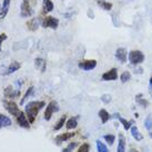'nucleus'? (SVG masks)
Returning a JSON list of instances; mask_svg holds the SVG:
<instances>
[{
	"label": "nucleus",
	"instance_id": "obj_38",
	"mask_svg": "<svg viewBox=\"0 0 152 152\" xmlns=\"http://www.w3.org/2000/svg\"><path fill=\"white\" fill-rule=\"evenodd\" d=\"M151 138H152V133H151Z\"/></svg>",
	"mask_w": 152,
	"mask_h": 152
},
{
	"label": "nucleus",
	"instance_id": "obj_13",
	"mask_svg": "<svg viewBox=\"0 0 152 152\" xmlns=\"http://www.w3.org/2000/svg\"><path fill=\"white\" fill-rule=\"evenodd\" d=\"M75 134H76V133H73V132H67V133H62V134L57 135L55 139L56 143L60 144V143H62V142H66V141L71 139L72 137H75Z\"/></svg>",
	"mask_w": 152,
	"mask_h": 152
},
{
	"label": "nucleus",
	"instance_id": "obj_1",
	"mask_svg": "<svg viewBox=\"0 0 152 152\" xmlns=\"http://www.w3.org/2000/svg\"><path fill=\"white\" fill-rule=\"evenodd\" d=\"M45 104L46 103L43 101H31L26 106V114H27V118L30 123L34 122V119L37 117L39 110L42 109Z\"/></svg>",
	"mask_w": 152,
	"mask_h": 152
},
{
	"label": "nucleus",
	"instance_id": "obj_31",
	"mask_svg": "<svg viewBox=\"0 0 152 152\" xmlns=\"http://www.w3.org/2000/svg\"><path fill=\"white\" fill-rule=\"evenodd\" d=\"M34 87H30L29 89H28V90H27V92H26V94H25V97L22 98V100H21V104H23V103H25V101L26 100H27V99H28V98L30 97V94H31V93L34 92Z\"/></svg>",
	"mask_w": 152,
	"mask_h": 152
},
{
	"label": "nucleus",
	"instance_id": "obj_11",
	"mask_svg": "<svg viewBox=\"0 0 152 152\" xmlns=\"http://www.w3.org/2000/svg\"><path fill=\"white\" fill-rule=\"evenodd\" d=\"M127 57H128L127 49H124V48H119V49H117V51H115V58L121 64H126L127 62Z\"/></svg>",
	"mask_w": 152,
	"mask_h": 152
},
{
	"label": "nucleus",
	"instance_id": "obj_36",
	"mask_svg": "<svg viewBox=\"0 0 152 152\" xmlns=\"http://www.w3.org/2000/svg\"><path fill=\"white\" fill-rule=\"evenodd\" d=\"M129 152H138V151H137L135 149H131V150H130V151H129Z\"/></svg>",
	"mask_w": 152,
	"mask_h": 152
},
{
	"label": "nucleus",
	"instance_id": "obj_3",
	"mask_svg": "<svg viewBox=\"0 0 152 152\" xmlns=\"http://www.w3.org/2000/svg\"><path fill=\"white\" fill-rule=\"evenodd\" d=\"M4 109L7 110L11 115H15L16 118H17L18 115H19V113L21 112V111L19 110V108H18L17 103H15L13 101H10V100H4Z\"/></svg>",
	"mask_w": 152,
	"mask_h": 152
},
{
	"label": "nucleus",
	"instance_id": "obj_23",
	"mask_svg": "<svg viewBox=\"0 0 152 152\" xmlns=\"http://www.w3.org/2000/svg\"><path fill=\"white\" fill-rule=\"evenodd\" d=\"M42 9L43 11H46V12H51L53 10V2L51 0H43Z\"/></svg>",
	"mask_w": 152,
	"mask_h": 152
},
{
	"label": "nucleus",
	"instance_id": "obj_9",
	"mask_svg": "<svg viewBox=\"0 0 152 152\" xmlns=\"http://www.w3.org/2000/svg\"><path fill=\"white\" fill-rule=\"evenodd\" d=\"M20 96V90H15L12 89L11 86H8L4 89V97L9 98V99H16Z\"/></svg>",
	"mask_w": 152,
	"mask_h": 152
},
{
	"label": "nucleus",
	"instance_id": "obj_26",
	"mask_svg": "<svg viewBox=\"0 0 152 152\" xmlns=\"http://www.w3.org/2000/svg\"><path fill=\"white\" fill-rule=\"evenodd\" d=\"M66 120H67V115H62L61 118L58 120V122L56 123V126H55V130L56 131H58L60 130L61 128L64 127V124L66 123Z\"/></svg>",
	"mask_w": 152,
	"mask_h": 152
},
{
	"label": "nucleus",
	"instance_id": "obj_10",
	"mask_svg": "<svg viewBox=\"0 0 152 152\" xmlns=\"http://www.w3.org/2000/svg\"><path fill=\"white\" fill-rule=\"evenodd\" d=\"M17 122L21 128H25V129H29L30 128L29 120H28L27 115H26L23 112H20V113H19V115L17 117Z\"/></svg>",
	"mask_w": 152,
	"mask_h": 152
},
{
	"label": "nucleus",
	"instance_id": "obj_14",
	"mask_svg": "<svg viewBox=\"0 0 152 152\" xmlns=\"http://www.w3.org/2000/svg\"><path fill=\"white\" fill-rule=\"evenodd\" d=\"M11 124H12V121L10 120L9 117L0 113V129L6 128V127H10Z\"/></svg>",
	"mask_w": 152,
	"mask_h": 152
},
{
	"label": "nucleus",
	"instance_id": "obj_34",
	"mask_svg": "<svg viewBox=\"0 0 152 152\" xmlns=\"http://www.w3.org/2000/svg\"><path fill=\"white\" fill-rule=\"evenodd\" d=\"M111 100H112V98H111V96H110V94H103V96L101 97V101L103 102V103H106V104L110 103V102H111Z\"/></svg>",
	"mask_w": 152,
	"mask_h": 152
},
{
	"label": "nucleus",
	"instance_id": "obj_35",
	"mask_svg": "<svg viewBox=\"0 0 152 152\" xmlns=\"http://www.w3.org/2000/svg\"><path fill=\"white\" fill-rule=\"evenodd\" d=\"M6 39H7V34H0V49H1V45H2V42H4Z\"/></svg>",
	"mask_w": 152,
	"mask_h": 152
},
{
	"label": "nucleus",
	"instance_id": "obj_7",
	"mask_svg": "<svg viewBox=\"0 0 152 152\" xmlns=\"http://www.w3.org/2000/svg\"><path fill=\"white\" fill-rule=\"evenodd\" d=\"M79 68L82 69V70H86V71H89V70H92L97 67V61L96 60H83V61H80L78 64Z\"/></svg>",
	"mask_w": 152,
	"mask_h": 152
},
{
	"label": "nucleus",
	"instance_id": "obj_37",
	"mask_svg": "<svg viewBox=\"0 0 152 152\" xmlns=\"http://www.w3.org/2000/svg\"><path fill=\"white\" fill-rule=\"evenodd\" d=\"M150 85L152 86V77H151V78H150Z\"/></svg>",
	"mask_w": 152,
	"mask_h": 152
},
{
	"label": "nucleus",
	"instance_id": "obj_21",
	"mask_svg": "<svg viewBox=\"0 0 152 152\" xmlns=\"http://www.w3.org/2000/svg\"><path fill=\"white\" fill-rule=\"evenodd\" d=\"M131 133H132V137L134 138V140H137V141H141V140L143 139V135L140 133L138 127H135V126L131 127Z\"/></svg>",
	"mask_w": 152,
	"mask_h": 152
},
{
	"label": "nucleus",
	"instance_id": "obj_4",
	"mask_svg": "<svg viewBox=\"0 0 152 152\" xmlns=\"http://www.w3.org/2000/svg\"><path fill=\"white\" fill-rule=\"evenodd\" d=\"M57 111H59V104H58V102L57 101H50L49 102V104L47 106L46 108V111H45V119H46L47 121H49L52 117V114L57 112Z\"/></svg>",
	"mask_w": 152,
	"mask_h": 152
},
{
	"label": "nucleus",
	"instance_id": "obj_8",
	"mask_svg": "<svg viewBox=\"0 0 152 152\" xmlns=\"http://www.w3.org/2000/svg\"><path fill=\"white\" fill-rule=\"evenodd\" d=\"M118 79V70L115 68H112L111 70L104 72L102 75V80L103 81H114Z\"/></svg>",
	"mask_w": 152,
	"mask_h": 152
},
{
	"label": "nucleus",
	"instance_id": "obj_19",
	"mask_svg": "<svg viewBox=\"0 0 152 152\" xmlns=\"http://www.w3.org/2000/svg\"><path fill=\"white\" fill-rule=\"evenodd\" d=\"M99 118L101 119V122L102 123H106L108 122L110 119H111V115L109 114V112L104 109H101L99 111Z\"/></svg>",
	"mask_w": 152,
	"mask_h": 152
},
{
	"label": "nucleus",
	"instance_id": "obj_29",
	"mask_svg": "<svg viewBox=\"0 0 152 152\" xmlns=\"http://www.w3.org/2000/svg\"><path fill=\"white\" fill-rule=\"evenodd\" d=\"M131 79V73L129 71H124L121 75V77H120V80H121V82L122 83H126V82H128V81Z\"/></svg>",
	"mask_w": 152,
	"mask_h": 152
},
{
	"label": "nucleus",
	"instance_id": "obj_2",
	"mask_svg": "<svg viewBox=\"0 0 152 152\" xmlns=\"http://www.w3.org/2000/svg\"><path fill=\"white\" fill-rule=\"evenodd\" d=\"M144 55L140 50H132L129 53V61L131 64H140L144 61Z\"/></svg>",
	"mask_w": 152,
	"mask_h": 152
},
{
	"label": "nucleus",
	"instance_id": "obj_17",
	"mask_svg": "<svg viewBox=\"0 0 152 152\" xmlns=\"http://www.w3.org/2000/svg\"><path fill=\"white\" fill-rule=\"evenodd\" d=\"M78 126V117H72L66 122V128L68 130H71V129H75Z\"/></svg>",
	"mask_w": 152,
	"mask_h": 152
},
{
	"label": "nucleus",
	"instance_id": "obj_28",
	"mask_svg": "<svg viewBox=\"0 0 152 152\" xmlns=\"http://www.w3.org/2000/svg\"><path fill=\"white\" fill-rule=\"evenodd\" d=\"M144 127L147 130H152V113L149 114L148 117L145 118V121H144Z\"/></svg>",
	"mask_w": 152,
	"mask_h": 152
},
{
	"label": "nucleus",
	"instance_id": "obj_20",
	"mask_svg": "<svg viewBox=\"0 0 152 152\" xmlns=\"http://www.w3.org/2000/svg\"><path fill=\"white\" fill-rule=\"evenodd\" d=\"M34 64H36V68H37V69H40V70H41V72L46 71L47 64L42 58H37V59L34 60Z\"/></svg>",
	"mask_w": 152,
	"mask_h": 152
},
{
	"label": "nucleus",
	"instance_id": "obj_18",
	"mask_svg": "<svg viewBox=\"0 0 152 152\" xmlns=\"http://www.w3.org/2000/svg\"><path fill=\"white\" fill-rule=\"evenodd\" d=\"M117 152H126V138L123 134H119V143Z\"/></svg>",
	"mask_w": 152,
	"mask_h": 152
},
{
	"label": "nucleus",
	"instance_id": "obj_22",
	"mask_svg": "<svg viewBox=\"0 0 152 152\" xmlns=\"http://www.w3.org/2000/svg\"><path fill=\"white\" fill-rule=\"evenodd\" d=\"M27 28H28V30H30V31H36V30L38 29V20H37L36 18L30 19L29 21L27 22Z\"/></svg>",
	"mask_w": 152,
	"mask_h": 152
},
{
	"label": "nucleus",
	"instance_id": "obj_24",
	"mask_svg": "<svg viewBox=\"0 0 152 152\" xmlns=\"http://www.w3.org/2000/svg\"><path fill=\"white\" fill-rule=\"evenodd\" d=\"M135 101H137V103H139L140 106L143 107V108H147V107L149 106V102L147 101L145 99L142 98V94H141V93L137 94V97H135Z\"/></svg>",
	"mask_w": 152,
	"mask_h": 152
},
{
	"label": "nucleus",
	"instance_id": "obj_27",
	"mask_svg": "<svg viewBox=\"0 0 152 152\" xmlns=\"http://www.w3.org/2000/svg\"><path fill=\"white\" fill-rule=\"evenodd\" d=\"M96 144H97V150H98V152H109L108 148L106 147V144L103 143V142H101L100 140H97Z\"/></svg>",
	"mask_w": 152,
	"mask_h": 152
},
{
	"label": "nucleus",
	"instance_id": "obj_15",
	"mask_svg": "<svg viewBox=\"0 0 152 152\" xmlns=\"http://www.w3.org/2000/svg\"><path fill=\"white\" fill-rule=\"evenodd\" d=\"M113 118H118L119 121L122 123L123 128L126 129V130H129V129H131V127H132V121H128V120H126V119H123L122 117H120V114L119 113H114L113 115H112Z\"/></svg>",
	"mask_w": 152,
	"mask_h": 152
},
{
	"label": "nucleus",
	"instance_id": "obj_33",
	"mask_svg": "<svg viewBox=\"0 0 152 152\" xmlns=\"http://www.w3.org/2000/svg\"><path fill=\"white\" fill-rule=\"evenodd\" d=\"M77 145H78V142H71V143H69V145H68L67 148H64L62 150V152H71Z\"/></svg>",
	"mask_w": 152,
	"mask_h": 152
},
{
	"label": "nucleus",
	"instance_id": "obj_12",
	"mask_svg": "<svg viewBox=\"0 0 152 152\" xmlns=\"http://www.w3.org/2000/svg\"><path fill=\"white\" fill-rule=\"evenodd\" d=\"M20 67H21V64H20V62H18V61H12V62H10L9 67L7 68V70H6L4 72H2V75H4V76L11 75V73L16 72L17 70H19Z\"/></svg>",
	"mask_w": 152,
	"mask_h": 152
},
{
	"label": "nucleus",
	"instance_id": "obj_5",
	"mask_svg": "<svg viewBox=\"0 0 152 152\" xmlns=\"http://www.w3.org/2000/svg\"><path fill=\"white\" fill-rule=\"evenodd\" d=\"M59 26V19H57L55 17H45L42 21V27L43 28H51V29H57Z\"/></svg>",
	"mask_w": 152,
	"mask_h": 152
},
{
	"label": "nucleus",
	"instance_id": "obj_6",
	"mask_svg": "<svg viewBox=\"0 0 152 152\" xmlns=\"http://www.w3.org/2000/svg\"><path fill=\"white\" fill-rule=\"evenodd\" d=\"M32 15V9L30 6L29 0H22L21 10H20V16L22 18H28Z\"/></svg>",
	"mask_w": 152,
	"mask_h": 152
},
{
	"label": "nucleus",
	"instance_id": "obj_16",
	"mask_svg": "<svg viewBox=\"0 0 152 152\" xmlns=\"http://www.w3.org/2000/svg\"><path fill=\"white\" fill-rule=\"evenodd\" d=\"M9 6H10V0H4V4H2L1 9H0V19H4L7 16L9 10Z\"/></svg>",
	"mask_w": 152,
	"mask_h": 152
},
{
	"label": "nucleus",
	"instance_id": "obj_30",
	"mask_svg": "<svg viewBox=\"0 0 152 152\" xmlns=\"http://www.w3.org/2000/svg\"><path fill=\"white\" fill-rule=\"evenodd\" d=\"M103 139L106 140L110 145H112L114 142V140H115V137H114L113 134H106V135H103Z\"/></svg>",
	"mask_w": 152,
	"mask_h": 152
},
{
	"label": "nucleus",
	"instance_id": "obj_32",
	"mask_svg": "<svg viewBox=\"0 0 152 152\" xmlns=\"http://www.w3.org/2000/svg\"><path fill=\"white\" fill-rule=\"evenodd\" d=\"M90 151V144L89 143H83L80 145V148L78 149L77 152H89Z\"/></svg>",
	"mask_w": 152,
	"mask_h": 152
},
{
	"label": "nucleus",
	"instance_id": "obj_25",
	"mask_svg": "<svg viewBox=\"0 0 152 152\" xmlns=\"http://www.w3.org/2000/svg\"><path fill=\"white\" fill-rule=\"evenodd\" d=\"M98 4H99L102 9L108 10V11L112 9V4H111V2H108V1H104V0H98Z\"/></svg>",
	"mask_w": 152,
	"mask_h": 152
}]
</instances>
